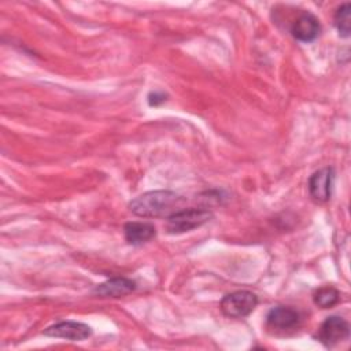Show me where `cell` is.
<instances>
[{
	"mask_svg": "<svg viewBox=\"0 0 351 351\" xmlns=\"http://www.w3.org/2000/svg\"><path fill=\"white\" fill-rule=\"evenodd\" d=\"M166 100V95L163 92H158V90H154L148 95V104L152 106V107H156V106H160L162 103H165Z\"/></svg>",
	"mask_w": 351,
	"mask_h": 351,
	"instance_id": "4fadbf2b",
	"label": "cell"
},
{
	"mask_svg": "<svg viewBox=\"0 0 351 351\" xmlns=\"http://www.w3.org/2000/svg\"><path fill=\"white\" fill-rule=\"evenodd\" d=\"M258 304V298L251 291H236L228 293L221 300V310L226 317L244 318L250 315Z\"/></svg>",
	"mask_w": 351,
	"mask_h": 351,
	"instance_id": "3957f363",
	"label": "cell"
},
{
	"mask_svg": "<svg viewBox=\"0 0 351 351\" xmlns=\"http://www.w3.org/2000/svg\"><path fill=\"white\" fill-rule=\"evenodd\" d=\"M340 299V293L335 287L326 285V287H321L314 292L313 300L314 303L321 307V308H330L333 307Z\"/></svg>",
	"mask_w": 351,
	"mask_h": 351,
	"instance_id": "8fae6325",
	"label": "cell"
},
{
	"mask_svg": "<svg viewBox=\"0 0 351 351\" xmlns=\"http://www.w3.org/2000/svg\"><path fill=\"white\" fill-rule=\"evenodd\" d=\"M45 336L49 337H60L66 340H73V341H81L88 339L92 335V329L89 325L84 322H77V321H62L55 325L48 326L43 332Z\"/></svg>",
	"mask_w": 351,
	"mask_h": 351,
	"instance_id": "8992f818",
	"label": "cell"
},
{
	"mask_svg": "<svg viewBox=\"0 0 351 351\" xmlns=\"http://www.w3.org/2000/svg\"><path fill=\"white\" fill-rule=\"evenodd\" d=\"M335 180L333 167H324L317 170L308 180L310 196L317 203H325L330 199Z\"/></svg>",
	"mask_w": 351,
	"mask_h": 351,
	"instance_id": "5b68a950",
	"label": "cell"
},
{
	"mask_svg": "<svg viewBox=\"0 0 351 351\" xmlns=\"http://www.w3.org/2000/svg\"><path fill=\"white\" fill-rule=\"evenodd\" d=\"M300 322L299 313L288 306H277L273 307L266 315V324L270 329L274 330H291L296 328Z\"/></svg>",
	"mask_w": 351,
	"mask_h": 351,
	"instance_id": "ba28073f",
	"label": "cell"
},
{
	"mask_svg": "<svg viewBox=\"0 0 351 351\" xmlns=\"http://www.w3.org/2000/svg\"><path fill=\"white\" fill-rule=\"evenodd\" d=\"M136 289V282L125 277H114L95 287L93 292L101 298H121L132 293Z\"/></svg>",
	"mask_w": 351,
	"mask_h": 351,
	"instance_id": "9c48e42d",
	"label": "cell"
},
{
	"mask_svg": "<svg viewBox=\"0 0 351 351\" xmlns=\"http://www.w3.org/2000/svg\"><path fill=\"white\" fill-rule=\"evenodd\" d=\"M213 218V213L206 208H184L171 213L166 221V229L171 234H180L196 229Z\"/></svg>",
	"mask_w": 351,
	"mask_h": 351,
	"instance_id": "7a4b0ae2",
	"label": "cell"
},
{
	"mask_svg": "<svg viewBox=\"0 0 351 351\" xmlns=\"http://www.w3.org/2000/svg\"><path fill=\"white\" fill-rule=\"evenodd\" d=\"M123 234H125V240L129 244L141 245V244H144V243H147V241H149L151 239L155 237L156 229L149 222L132 221V222L125 223Z\"/></svg>",
	"mask_w": 351,
	"mask_h": 351,
	"instance_id": "30bf717a",
	"label": "cell"
},
{
	"mask_svg": "<svg viewBox=\"0 0 351 351\" xmlns=\"http://www.w3.org/2000/svg\"><path fill=\"white\" fill-rule=\"evenodd\" d=\"M350 336L348 322L337 315L328 317L319 326L315 337L325 347H333L340 341L347 340Z\"/></svg>",
	"mask_w": 351,
	"mask_h": 351,
	"instance_id": "277c9868",
	"label": "cell"
},
{
	"mask_svg": "<svg viewBox=\"0 0 351 351\" xmlns=\"http://www.w3.org/2000/svg\"><path fill=\"white\" fill-rule=\"evenodd\" d=\"M182 202V197L173 191H149L129 203L130 211L143 218H156L170 215L177 211L176 207Z\"/></svg>",
	"mask_w": 351,
	"mask_h": 351,
	"instance_id": "6da1fadb",
	"label": "cell"
},
{
	"mask_svg": "<svg viewBox=\"0 0 351 351\" xmlns=\"http://www.w3.org/2000/svg\"><path fill=\"white\" fill-rule=\"evenodd\" d=\"M350 19H351V4L344 3L336 10L333 16L335 27L337 29L339 36L344 38L350 36Z\"/></svg>",
	"mask_w": 351,
	"mask_h": 351,
	"instance_id": "7c38bea8",
	"label": "cell"
},
{
	"mask_svg": "<svg viewBox=\"0 0 351 351\" xmlns=\"http://www.w3.org/2000/svg\"><path fill=\"white\" fill-rule=\"evenodd\" d=\"M321 32L319 21L311 12L300 14L291 26V34L295 40L300 43H311L314 41Z\"/></svg>",
	"mask_w": 351,
	"mask_h": 351,
	"instance_id": "52a82bcc",
	"label": "cell"
}]
</instances>
